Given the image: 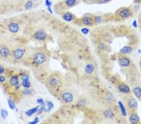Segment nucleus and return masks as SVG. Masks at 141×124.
<instances>
[{"label":"nucleus","instance_id":"1","mask_svg":"<svg viewBox=\"0 0 141 124\" xmlns=\"http://www.w3.org/2000/svg\"><path fill=\"white\" fill-rule=\"evenodd\" d=\"M46 60V56L43 52L36 53L33 57V61L34 63L38 65L43 64Z\"/></svg>","mask_w":141,"mask_h":124},{"label":"nucleus","instance_id":"2","mask_svg":"<svg viewBox=\"0 0 141 124\" xmlns=\"http://www.w3.org/2000/svg\"><path fill=\"white\" fill-rule=\"evenodd\" d=\"M118 63L120 67L127 68L131 65V60L126 57H120L118 60Z\"/></svg>","mask_w":141,"mask_h":124},{"label":"nucleus","instance_id":"3","mask_svg":"<svg viewBox=\"0 0 141 124\" xmlns=\"http://www.w3.org/2000/svg\"><path fill=\"white\" fill-rule=\"evenodd\" d=\"M118 15L120 18H128L131 17V11L129 8H124L122 9H120L118 12Z\"/></svg>","mask_w":141,"mask_h":124},{"label":"nucleus","instance_id":"4","mask_svg":"<svg viewBox=\"0 0 141 124\" xmlns=\"http://www.w3.org/2000/svg\"><path fill=\"white\" fill-rule=\"evenodd\" d=\"M61 97L62 100L63 102H66V103H71L73 102V96L71 94V93L66 91V92H63L62 94Z\"/></svg>","mask_w":141,"mask_h":124},{"label":"nucleus","instance_id":"5","mask_svg":"<svg viewBox=\"0 0 141 124\" xmlns=\"http://www.w3.org/2000/svg\"><path fill=\"white\" fill-rule=\"evenodd\" d=\"M128 108L131 110H135L138 107V102L133 97H131L129 99V100L127 102Z\"/></svg>","mask_w":141,"mask_h":124},{"label":"nucleus","instance_id":"6","mask_svg":"<svg viewBox=\"0 0 141 124\" xmlns=\"http://www.w3.org/2000/svg\"><path fill=\"white\" fill-rule=\"evenodd\" d=\"M10 54V50L7 46H3L0 47V57L2 58H6Z\"/></svg>","mask_w":141,"mask_h":124},{"label":"nucleus","instance_id":"7","mask_svg":"<svg viewBox=\"0 0 141 124\" xmlns=\"http://www.w3.org/2000/svg\"><path fill=\"white\" fill-rule=\"evenodd\" d=\"M25 51L22 48H17L13 51V55L15 60H20L23 57Z\"/></svg>","mask_w":141,"mask_h":124},{"label":"nucleus","instance_id":"8","mask_svg":"<svg viewBox=\"0 0 141 124\" xmlns=\"http://www.w3.org/2000/svg\"><path fill=\"white\" fill-rule=\"evenodd\" d=\"M8 30L12 33H17L19 30V25L16 22H12L8 25Z\"/></svg>","mask_w":141,"mask_h":124},{"label":"nucleus","instance_id":"9","mask_svg":"<svg viewBox=\"0 0 141 124\" xmlns=\"http://www.w3.org/2000/svg\"><path fill=\"white\" fill-rule=\"evenodd\" d=\"M118 90L120 93H122L123 94H128L131 91V89H130L128 85L123 83L120 84L118 86Z\"/></svg>","mask_w":141,"mask_h":124},{"label":"nucleus","instance_id":"10","mask_svg":"<svg viewBox=\"0 0 141 124\" xmlns=\"http://www.w3.org/2000/svg\"><path fill=\"white\" fill-rule=\"evenodd\" d=\"M9 83L11 87H16L19 88V80L18 76H11L9 80Z\"/></svg>","mask_w":141,"mask_h":124},{"label":"nucleus","instance_id":"11","mask_svg":"<svg viewBox=\"0 0 141 124\" xmlns=\"http://www.w3.org/2000/svg\"><path fill=\"white\" fill-rule=\"evenodd\" d=\"M35 38L39 41H43L46 40V34L45 32L42 31H38L35 33Z\"/></svg>","mask_w":141,"mask_h":124},{"label":"nucleus","instance_id":"12","mask_svg":"<svg viewBox=\"0 0 141 124\" xmlns=\"http://www.w3.org/2000/svg\"><path fill=\"white\" fill-rule=\"evenodd\" d=\"M22 80V86L25 88H30L31 86V83L29 80V76L27 75H25L21 77Z\"/></svg>","mask_w":141,"mask_h":124},{"label":"nucleus","instance_id":"13","mask_svg":"<svg viewBox=\"0 0 141 124\" xmlns=\"http://www.w3.org/2000/svg\"><path fill=\"white\" fill-rule=\"evenodd\" d=\"M129 120V122L131 124H137L139 122L140 118L136 113H133L130 115Z\"/></svg>","mask_w":141,"mask_h":124},{"label":"nucleus","instance_id":"14","mask_svg":"<svg viewBox=\"0 0 141 124\" xmlns=\"http://www.w3.org/2000/svg\"><path fill=\"white\" fill-rule=\"evenodd\" d=\"M132 92L134 93V95L137 99H141V88L139 86L134 87L132 88Z\"/></svg>","mask_w":141,"mask_h":124},{"label":"nucleus","instance_id":"15","mask_svg":"<svg viewBox=\"0 0 141 124\" xmlns=\"http://www.w3.org/2000/svg\"><path fill=\"white\" fill-rule=\"evenodd\" d=\"M39 108H40V106H36L35 107L32 108L31 109L27 110L26 112H25V114L28 116V117H31V116H32L33 114H35V113L38 112V111L39 110Z\"/></svg>","mask_w":141,"mask_h":124},{"label":"nucleus","instance_id":"16","mask_svg":"<svg viewBox=\"0 0 141 124\" xmlns=\"http://www.w3.org/2000/svg\"><path fill=\"white\" fill-rule=\"evenodd\" d=\"M85 72L87 74H91L94 72L95 70V66L93 64H88L85 67Z\"/></svg>","mask_w":141,"mask_h":124},{"label":"nucleus","instance_id":"17","mask_svg":"<svg viewBox=\"0 0 141 124\" xmlns=\"http://www.w3.org/2000/svg\"><path fill=\"white\" fill-rule=\"evenodd\" d=\"M62 18L65 21H68V22H70V21H72V20L73 19V14L71 13L67 12L63 15Z\"/></svg>","mask_w":141,"mask_h":124},{"label":"nucleus","instance_id":"18","mask_svg":"<svg viewBox=\"0 0 141 124\" xmlns=\"http://www.w3.org/2000/svg\"><path fill=\"white\" fill-rule=\"evenodd\" d=\"M132 51V48L130 46H123L122 49L120 50V52L123 55H127V54L131 53Z\"/></svg>","mask_w":141,"mask_h":124},{"label":"nucleus","instance_id":"19","mask_svg":"<svg viewBox=\"0 0 141 124\" xmlns=\"http://www.w3.org/2000/svg\"><path fill=\"white\" fill-rule=\"evenodd\" d=\"M77 3V0H65V5L68 8H72Z\"/></svg>","mask_w":141,"mask_h":124},{"label":"nucleus","instance_id":"20","mask_svg":"<svg viewBox=\"0 0 141 124\" xmlns=\"http://www.w3.org/2000/svg\"><path fill=\"white\" fill-rule=\"evenodd\" d=\"M82 23L84 25L89 26L92 25V19L90 17H85L82 19Z\"/></svg>","mask_w":141,"mask_h":124},{"label":"nucleus","instance_id":"21","mask_svg":"<svg viewBox=\"0 0 141 124\" xmlns=\"http://www.w3.org/2000/svg\"><path fill=\"white\" fill-rule=\"evenodd\" d=\"M119 108H120V110L121 112V114L123 116H126L127 115V110L126 108L125 107V106L123 105V104L122 103V102H119Z\"/></svg>","mask_w":141,"mask_h":124},{"label":"nucleus","instance_id":"22","mask_svg":"<svg viewBox=\"0 0 141 124\" xmlns=\"http://www.w3.org/2000/svg\"><path fill=\"white\" fill-rule=\"evenodd\" d=\"M104 115L106 118H108V119H111L114 116V114L113 113L112 111L110 110H107L105 111Z\"/></svg>","mask_w":141,"mask_h":124},{"label":"nucleus","instance_id":"23","mask_svg":"<svg viewBox=\"0 0 141 124\" xmlns=\"http://www.w3.org/2000/svg\"><path fill=\"white\" fill-rule=\"evenodd\" d=\"M49 83L52 87H55L58 84V79L55 77H52L49 80Z\"/></svg>","mask_w":141,"mask_h":124},{"label":"nucleus","instance_id":"24","mask_svg":"<svg viewBox=\"0 0 141 124\" xmlns=\"http://www.w3.org/2000/svg\"><path fill=\"white\" fill-rule=\"evenodd\" d=\"M1 115L2 118L5 119L8 117V112L6 110L2 109L1 110Z\"/></svg>","mask_w":141,"mask_h":124},{"label":"nucleus","instance_id":"25","mask_svg":"<svg viewBox=\"0 0 141 124\" xmlns=\"http://www.w3.org/2000/svg\"><path fill=\"white\" fill-rule=\"evenodd\" d=\"M8 105H9V107L11 108V109L12 110L15 109V107H16V105H15V103H14L11 100L9 99V100H8Z\"/></svg>","mask_w":141,"mask_h":124},{"label":"nucleus","instance_id":"26","mask_svg":"<svg viewBox=\"0 0 141 124\" xmlns=\"http://www.w3.org/2000/svg\"><path fill=\"white\" fill-rule=\"evenodd\" d=\"M23 93L24 95H30L31 94V90L30 89H29V88H25L23 90Z\"/></svg>","mask_w":141,"mask_h":124},{"label":"nucleus","instance_id":"27","mask_svg":"<svg viewBox=\"0 0 141 124\" xmlns=\"http://www.w3.org/2000/svg\"><path fill=\"white\" fill-rule=\"evenodd\" d=\"M32 7H33V3H32L31 1H27L26 3V5H25L26 9H31Z\"/></svg>","mask_w":141,"mask_h":124},{"label":"nucleus","instance_id":"28","mask_svg":"<svg viewBox=\"0 0 141 124\" xmlns=\"http://www.w3.org/2000/svg\"><path fill=\"white\" fill-rule=\"evenodd\" d=\"M46 105H47L48 107V110H46L47 112H49L50 110H51V109H52V108L54 107L53 104V103L51 102H46Z\"/></svg>","mask_w":141,"mask_h":124},{"label":"nucleus","instance_id":"29","mask_svg":"<svg viewBox=\"0 0 141 124\" xmlns=\"http://www.w3.org/2000/svg\"><path fill=\"white\" fill-rule=\"evenodd\" d=\"M81 32H82L83 34H86L89 32V30H88L87 28H83L81 30Z\"/></svg>","mask_w":141,"mask_h":124},{"label":"nucleus","instance_id":"30","mask_svg":"<svg viewBox=\"0 0 141 124\" xmlns=\"http://www.w3.org/2000/svg\"><path fill=\"white\" fill-rule=\"evenodd\" d=\"M37 102L39 103V104L41 105V106H42V105H45V102H44V101H43V100L42 99H38Z\"/></svg>","mask_w":141,"mask_h":124},{"label":"nucleus","instance_id":"31","mask_svg":"<svg viewBox=\"0 0 141 124\" xmlns=\"http://www.w3.org/2000/svg\"><path fill=\"white\" fill-rule=\"evenodd\" d=\"M6 81V77L2 75H0V83L5 82Z\"/></svg>","mask_w":141,"mask_h":124},{"label":"nucleus","instance_id":"32","mask_svg":"<svg viewBox=\"0 0 141 124\" xmlns=\"http://www.w3.org/2000/svg\"><path fill=\"white\" fill-rule=\"evenodd\" d=\"M95 23H100L102 21V18L100 17H96L95 18Z\"/></svg>","mask_w":141,"mask_h":124},{"label":"nucleus","instance_id":"33","mask_svg":"<svg viewBox=\"0 0 141 124\" xmlns=\"http://www.w3.org/2000/svg\"><path fill=\"white\" fill-rule=\"evenodd\" d=\"M38 122H39L38 118V117H36V118H35V120H33V121L30 122V124H37V123Z\"/></svg>","mask_w":141,"mask_h":124},{"label":"nucleus","instance_id":"34","mask_svg":"<svg viewBox=\"0 0 141 124\" xmlns=\"http://www.w3.org/2000/svg\"><path fill=\"white\" fill-rule=\"evenodd\" d=\"M45 5H46V6H47L48 7H50V6H51V5H52V3H51V1L50 0H46V1H45Z\"/></svg>","mask_w":141,"mask_h":124},{"label":"nucleus","instance_id":"35","mask_svg":"<svg viewBox=\"0 0 141 124\" xmlns=\"http://www.w3.org/2000/svg\"><path fill=\"white\" fill-rule=\"evenodd\" d=\"M4 72H5V68L0 65V75H1Z\"/></svg>","mask_w":141,"mask_h":124},{"label":"nucleus","instance_id":"36","mask_svg":"<svg viewBox=\"0 0 141 124\" xmlns=\"http://www.w3.org/2000/svg\"><path fill=\"white\" fill-rule=\"evenodd\" d=\"M111 0H100V1L102 3H108V2H110Z\"/></svg>","mask_w":141,"mask_h":124},{"label":"nucleus","instance_id":"37","mask_svg":"<svg viewBox=\"0 0 141 124\" xmlns=\"http://www.w3.org/2000/svg\"><path fill=\"white\" fill-rule=\"evenodd\" d=\"M134 3L136 4H139L141 3V0H134Z\"/></svg>","mask_w":141,"mask_h":124},{"label":"nucleus","instance_id":"38","mask_svg":"<svg viewBox=\"0 0 141 124\" xmlns=\"http://www.w3.org/2000/svg\"><path fill=\"white\" fill-rule=\"evenodd\" d=\"M140 67H141V62L140 63Z\"/></svg>","mask_w":141,"mask_h":124},{"label":"nucleus","instance_id":"39","mask_svg":"<svg viewBox=\"0 0 141 124\" xmlns=\"http://www.w3.org/2000/svg\"><path fill=\"white\" fill-rule=\"evenodd\" d=\"M33 1H38V0H33Z\"/></svg>","mask_w":141,"mask_h":124}]
</instances>
